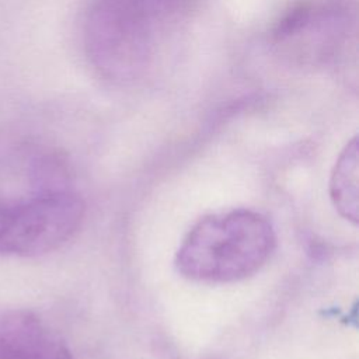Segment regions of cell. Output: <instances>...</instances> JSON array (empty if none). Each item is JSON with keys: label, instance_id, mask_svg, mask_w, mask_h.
I'll use <instances>...</instances> for the list:
<instances>
[{"label": "cell", "instance_id": "1", "mask_svg": "<svg viewBox=\"0 0 359 359\" xmlns=\"http://www.w3.org/2000/svg\"><path fill=\"white\" fill-rule=\"evenodd\" d=\"M272 224L258 212L236 209L201 219L182 240L178 272L192 280L229 283L258 272L275 250Z\"/></svg>", "mask_w": 359, "mask_h": 359}, {"label": "cell", "instance_id": "4", "mask_svg": "<svg viewBox=\"0 0 359 359\" xmlns=\"http://www.w3.org/2000/svg\"><path fill=\"white\" fill-rule=\"evenodd\" d=\"M358 142L353 137L339 154L330 181V195L342 217L358 223Z\"/></svg>", "mask_w": 359, "mask_h": 359}, {"label": "cell", "instance_id": "2", "mask_svg": "<svg viewBox=\"0 0 359 359\" xmlns=\"http://www.w3.org/2000/svg\"><path fill=\"white\" fill-rule=\"evenodd\" d=\"M86 206L66 188H41L24 199L0 198V254L32 258L63 245L80 227Z\"/></svg>", "mask_w": 359, "mask_h": 359}, {"label": "cell", "instance_id": "3", "mask_svg": "<svg viewBox=\"0 0 359 359\" xmlns=\"http://www.w3.org/2000/svg\"><path fill=\"white\" fill-rule=\"evenodd\" d=\"M0 359L74 358L41 317L28 310H11L0 318Z\"/></svg>", "mask_w": 359, "mask_h": 359}]
</instances>
